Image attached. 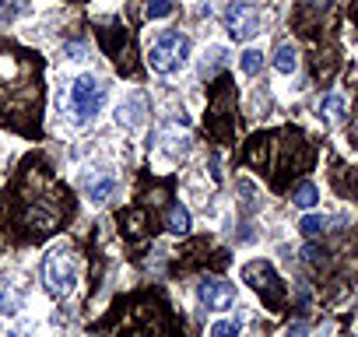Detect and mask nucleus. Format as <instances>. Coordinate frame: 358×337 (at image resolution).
<instances>
[{"label": "nucleus", "mask_w": 358, "mask_h": 337, "mask_svg": "<svg viewBox=\"0 0 358 337\" xmlns=\"http://www.w3.org/2000/svg\"><path fill=\"white\" fill-rule=\"evenodd\" d=\"M43 285L53 299H67L78 285V260L71 246H53L43 260Z\"/></svg>", "instance_id": "1"}, {"label": "nucleus", "mask_w": 358, "mask_h": 337, "mask_svg": "<svg viewBox=\"0 0 358 337\" xmlns=\"http://www.w3.org/2000/svg\"><path fill=\"white\" fill-rule=\"evenodd\" d=\"M187 57H190V39L179 36V32H162V36L151 43V50H148V64H151V71H158V74L179 71V67L187 64Z\"/></svg>", "instance_id": "2"}, {"label": "nucleus", "mask_w": 358, "mask_h": 337, "mask_svg": "<svg viewBox=\"0 0 358 337\" xmlns=\"http://www.w3.org/2000/svg\"><path fill=\"white\" fill-rule=\"evenodd\" d=\"M64 102H67L71 116H74L78 123H85V120H92V116L102 109V102H106V85H102L99 78L85 74V78L71 81V92H67Z\"/></svg>", "instance_id": "3"}, {"label": "nucleus", "mask_w": 358, "mask_h": 337, "mask_svg": "<svg viewBox=\"0 0 358 337\" xmlns=\"http://www.w3.org/2000/svg\"><path fill=\"white\" fill-rule=\"evenodd\" d=\"M243 281H250V285L264 295V302H267L271 309H278V306L285 302V295H288L285 281L274 274V267H271L267 260H250V264L243 267Z\"/></svg>", "instance_id": "4"}, {"label": "nucleus", "mask_w": 358, "mask_h": 337, "mask_svg": "<svg viewBox=\"0 0 358 337\" xmlns=\"http://www.w3.org/2000/svg\"><path fill=\"white\" fill-rule=\"evenodd\" d=\"M260 25H264V15L257 4L250 0H232L229 11H225V29L236 43H250L253 36H260Z\"/></svg>", "instance_id": "5"}, {"label": "nucleus", "mask_w": 358, "mask_h": 337, "mask_svg": "<svg viewBox=\"0 0 358 337\" xmlns=\"http://www.w3.org/2000/svg\"><path fill=\"white\" fill-rule=\"evenodd\" d=\"M197 299H201L204 309L222 313V309H229V306L236 302V285L225 281V278H204L201 288H197Z\"/></svg>", "instance_id": "6"}, {"label": "nucleus", "mask_w": 358, "mask_h": 337, "mask_svg": "<svg viewBox=\"0 0 358 337\" xmlns=\"http://www.w3.org/2000/svg\"><path fill=\"white\" fill-rule=\"evenodd\" d=\"M113 190H116V176L113 173H88L85 176V197L92 204H102Z\"/></svg>", "instance_id": "7"}, {"label": "nucleus", "mask_w": 358, "mask_h": 337, "mask_svg": "<svg viewBox=\"0 0 358 337\" xmlns=\"http://www.w3.org/2000/svg\"><path fill=\"white\" fill-rule=\"evenodd\" d=\"M18 306H22V288L11 278H0V313L11 316V313H18Z\"/></svg>", "instance_id": "8"}, {"label": "nucleus", "mask_w": 358, "mask_h": 337, "mask_svg": "<svg viewBox=\"0 0 358 337\" xmlns=\"http://www.w3.org/2000/svg\"><path fill=\"white\" fill-rule=\"evenodd\" d=\"M120 222H123V232H127L130 239H137V236H144V232H148L151 215H148V211H123V215H120Z\"/></svg>", "instance_id": "9"}, {"label": "nucleus", "mask_w": 358, "mask_h": 337, "mask_svg": "<svg viewBox=\"0 0 358 337\" xmlns=\"http://www.w3.org/2000/svg\"><path fill=\"white\" fill-rule=\"evenodd\" d=\"M141 109H144V99H141V95H134L130 102H123V106L116 109V120H120V123H127V127H137V123H141Z\"/></svg>", "instance_id": "10"}, {"label": "nucleus", "mask_w": 358, "mask_h": 337, "mask_svg": "<svg viewBox=\"0 0 358 337\" xmlns=\"http://www.w3.org/2000/svg\"><path fill=\"white\" fill-rule=\"evenodd\" d=\"M344 109H348V102H344L341 95H327V99L320 102V116H323L327 123L341 120V116H344Z\"/></svg>", "instance_id": "11"}, {"label": "nucleus", "mask_w": 358, "mask_h": 337, "mask_svg": "<svg viewBox=\"0 0 358 337\" xmlns=\"http://www.w3.org/2000/svg\"><path fill=\"white\" fill-rule=\"evenodd\" d=\"M169 232H172V236H187V232H190V211H187V208L176 204V208L169 211Z\"/></svg>", "instance_id": "12"}, {"label": "nucleus", "mask_w": 358, "mask_h": 337, "mask_svg": "<svg viewBox=\"0 0 358 337\" xmlns=\"http://www.w3.org/2000/svg\"><path fill=\"white\" fill-rule=\"evenodd\" d=\"M292 201H295L299 208H306V211H309V208H316V201H320V190H316L313 183H299V187L292 190Z\"/></svg>", "instance_id": "13"}, {"label": "nucleus", "mask_w": 358, "mask_h": 337, "mask_svg": "<svg viewBox=\"0 0 358 337\" xmlns=\"http://www.w3.org/2000/svg\"><path fill=\"white\" fill-rule=\"evenodd\" d=\"M29 15V0H0V22H15Z\"/></svg>", "instance_id": "14"}, {"label": "nucleus", "mask_w": 358, "mask_h": 337, "mask_svg": "<svg viewBox=\"0 0 358 337\" xmlns=\"http://www.w3.org/2000/svg\"><path fill=\"white\" fill-rule=\"evenodd\" d=\"M295 64H299V53H295L292 46H281V50L274 53V67H278V74H292Z\"/></svg>", "instance_id": "15"}, {"label": "nucleus", "mask_w": 358, "mask_h": 337, "mask_svg": "<svg viewBox=\"0 0 358 337\" xmlns=\"http://www.w3.org/2000/svg\"><path fill=\"white\" fill-rule=\"evenodd\" d=\"M299 229H302V236H306V239H316V236H323L327 218H323V215H306V218L299 222Z\"/></svg>", "instance_id": "16"}, {"label": "nucleus", "mask_w": 358, "mask_h": 337, "mask_svg": "<svg viewBox=\"0 0 358 337\" xmlns=\"http://www.w3.org/2000/svg\"><path fill=\"white\" fill-rule=\"evenodd\" d=\"M239 67H243V74H260V67H264V53H260V50H246L243 60H239Z\"/></svg>", "instance_id": "17"}, {"label": "nucleus", "mask_w": 358, "mask_h": 337, "mask_svg": "<svg viewBox=\"0 0 358 337\" xmlns=\"http://www.w3.org/2000/svg\"><path fill=\"white\" fill-rule=\"evenodd\" d=\"M144 15H148L151 22H158V18H169V15H172V0H148Z\"/></svg>", "instance_id": "18"}, {"label": "nucleus", "mask_w": 358, "mask_h": 337, "mask_svg": "<svg viewBox=\"0 0 358 337\" xmlns=\"http://www.w3.org/2000/svg\"><path fill=\"white\" fill-rule=\"evenodd\" d=\"M211 337H239V320H218L211 327Z\"/></svg>", "instance_id": "19"}, {"label": "nucleus", "mask_w": 358, "mask_h": 337, "mask_svg": "<svg viewBox=\"0 0 358 337\" xmlns=\"http://www.w3.org/2000/svg\"><path fill=\"white\" fill-rule=\"evenodd\" d=\"M302 253H306V260H309V264H323V257H320L323 250H316V246H306Z\"/></svg>", "instance_id": "20"}, {"label": "nucleus", "mask_w": 358, "mask_h": 337, "mask_svg": "<svg viewBox=\"0 0 358 337\" xmlns=\"http://www.w3.org/2000/svg\"><path fill=\"white\" fill-rule=\"evenodd\" d=\"M306 334H309L306 323H292V327H288V337H306Z\"/></svg>", "instance_id": "21"}, {"label": "nucleus", "mask_w": 358, "mask_h": 337, "mask_svg": "<svg viewBox=\"0 0 358 337\" xmlns=\"http://www.w3.org/2000/svg\"><path fill=\"white\" fill-rule=\"evenodd\" d=\"M309 4H313V8H320V11H323V8H327V4H330V0H309Z\"/></svg>", "instance_id": "22"}, {"label": "nucleus", "mask_w": 358, "mask_h": 337, "mask_svg": "<svg viewBox=\"0 0 358 337\" xmlns=\"http://www.w3.org/2000/svg\"><path fill=\"white\" fill-rule=\"evenodd\" d=\"M11 337H25V334H11Z\"/></svg>", "instance_id": "23"}]
</instances>
